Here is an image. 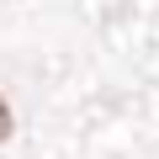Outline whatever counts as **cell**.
Listing matches in <instances>:
<instances>
[{"mask_svg":"<svg viewBox=\"0 0 159 159\" xmlns=\"http://www.w3.org/2000/svg\"><path fill=\"white\" fill-rule=\"evenodd\" d=\"M6 138H11V106L0 101V143H6Z\"/></svg>","mask_w":159,"mask_h":159,"instance_id":"6da1fadb","label":"cell"}]
</instances>
